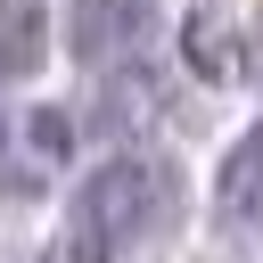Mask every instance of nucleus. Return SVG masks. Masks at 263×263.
Segmentation results:
<instances>
[{
	"label": "nucleus",
	"instance_id": "nucleus-1",
	"mask_svg": "<svg viewBox=\"0 0 263 263\" xmlns=\"http://www.w3.org/2000/svg\"><path fill=\"white\" fill-rule=\"evenodd\" d=\"M173 205H181V181H173V164L156 156V148H107L90 173H82V189H74V230H90L99 247H140V238H156L164 222H173Z\"/></svg>",
	"mask_w": 263,
	"mask_h": 263
},
{
	"label": "nucleus",
	"instance_id": "nucleus-4",
	"mask_svg": "<svg viewBox=\"0 0 263 263\" xmlns=\"http://www.w3.org/2000/svg\"><path fill=\"white\" fill-rule=\"evenodd\" d=\"M214 214L230 222V230H255L263 222V115L238 132V148L222 156V173H214Z\"/></svg>",
	"mask_w": 263,
	"mask_h": 263
},
{
	"label": "nucleus",
	"instance_id": "nucleus-8",
	"mask_svg": "<svg viewBox=\"0 0 263 263\" xmlns=\"http://www.w3.org/2000/svg\"><path fill=\"white\" fill-rule=\"evenodd\" d=\"M41 263H107V247H99L90 230H74V238H58V247H49Z\"/></svg>",
	"mask_w": 263,
	"mask_h": 263
},
{
	"label": "nucleus",
	"instance_id": "nucleus-5",
	"mask_svg": "<svg viewBox=\"0 0 263 263\" xmlns=\"http://www.w3.org/2000/svg\"><path fill=\"white\" fill-rule=\"evenodd\" d=\"M49 66V8L41 0H0V82H25Z\"/></svg>",
	"mask_w": 263,
	"mask_h": 263
},
{
	"label": "nucleus",
	"instance_id": "nucleus-6",
	"mask_svg": "<svg viewBox=\"0 0 263 263\" xmlns=\"http://www.w3.org/2000/svg\"><path fill=\"white\" fill-rule=\"evenodd\" d=\"M156 107H164V82H156V74H148L140 58H132V66H107V74H99V123H107V132H140V123H148Z\"/></svg>",
	"mask_w": 263,
	"mask_h": 263
},
{
	"label": "nucleus",
	"instance_id": "nucleus-9",
	"mask_svg": "<svg viewBox=\"0 0 263 263\" xmlns=\"http://www.w3.org/2000/svg\"><path fill=\"white\" fill-rule=\"evenodd\" d=\"M255 66H263V25H255Z\"/></svg>",
	"mask_w": 263,
	"mask_h": 263
},
{
	"label": "nucleus",
	"instance_id": "nucleus-7",
	"mask_svg": "<svg viewBox=\"0 0 263 263\" xmlns=\"http://www.w3.org/2000/svg\"><path fill=\"white\" fill-rule=\"evenodd\" d=\"M181 58H189L205 82H230V74H238V33H230V16H222V8H197L189 33H181Z\"/></svg>",
	"mask_w": 263,
	"mask_h": 263
},
{
	"label": "nucleus",
	"instance_id": "nucleus-3",
	"mask_svg": "<svg viewBox=\"0 0 263 263\" xmlns=\"http://www.w3.org/2000/svg\"><path fill=\"white\" fill-rule=\"evenodd\" d=\"M148 41H156V0H74L66 8V49L90 74L148 58Z\"/></svg>",
	"mask_w": 263,
	"mask_h": 263
},
{
	"label": "nucleus",
	"instance_id": "nucleus-2",
	"mask_svg": "<svg viewBox=\"0 0 263 263\" xmlns=\"http://www.w3.org/2000/svg\"><path fill=\"white\" fill-rule=\"evenodd\" d=\"M74 115L66 107H0V197H41L58 173H66V156H74Z\"/></svg>",
	"mask_w": 263,
	"mask_h": 263
}]
</instances>
